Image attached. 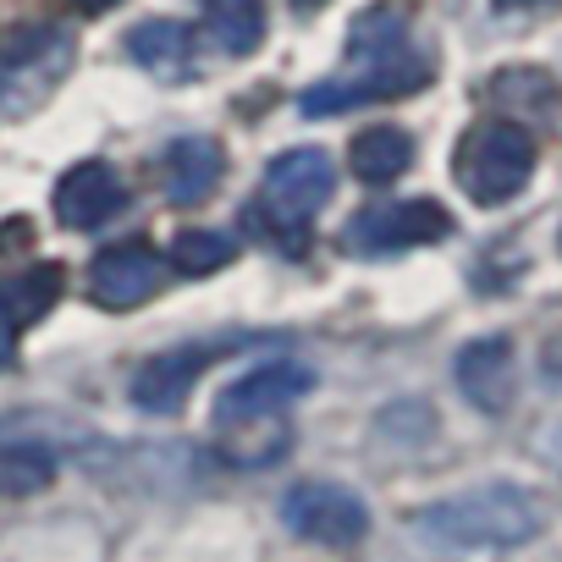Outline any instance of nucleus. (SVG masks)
I'll return each mask as SVG.
<instances>
[{
  "label": "nucleus",
  "mask_w": 562,
  "mask_h": 562,
  "mask_svg": "<svg viewBox=\"0 0 562 562\" xmlns=\"http://www.w3.org/2000/svg\"><path fill=\"white\" fill-rule=\"evenodd\" d=\"M221 177H226V149L215 138L188 133V138H171L160 155V193L171 204H204L221 188Z\"/></svg>",
  "instance_id": "12"
},
{
  "label": "nucleus",
  "mask_w": 562,
  "mask_h": 562,
  "mask_svg": "<svg viewBox=\"0 0 562 562\" xmlns=\"http://www.w3.org/2000/svg\"><path fill=\"white\" fill-rule=\"evenodd\" d=\"M122 204H127V188L105 160H83L56 182V221L72 226V232L105 226L111 215H122Z\"/></svg>",
  "instance_id": "11"
},
{
  "label": "nucleus",
  "mask_w": 562,
  "mask_h": 562,
  "mask_svg": "<svg viewBox=\"0 0 562 562\" xmlns=\"http://www.w3.org/2000/svg\"><path fill=\"white\" fill-rule=\"evenodd\" d=\"M18 331H23V315H18L12 293L0 288V370H7V364H12V353H18Z\"/></svg>",
  "instance_id": "20"
},
{
  "label": "nucleus",
  "mask_w": 562,
  "mask_h": 562,
  "mask_svg": "<svg viewBox=\"0 0 562 562\" xmlns=\"http://www.w3.org/2000/svg\"><path fill=\"white\" fill-rule=\"evenodd\" d=\"M78 61V45L67 29L56 23H34V29H18L7 45H0V116L18 122V116H34L72 72Z\"/></svg>",
  "instance_id": "4"
},
{
  "label": "nucleus",
  "mask_w": 562,
  "mask_h": 562,
  "mask_svg": "<svg viewBox=\"0 0 562 562\" xmlns=\"http://www.w3.org/2000/svg\"><path fill=\"white\" fill-rule=\"evenodd\" d=\"M281 518L293 535L315 540V546H359L370 535V507L331 480H304L281 496Z\"/></svg>",
  "instance_id": "6"
},
{
  "label": "nucleus",
  "mask_w": 562,
  "mask_h": 562,
  "mask_svg": "<svg viewBox=\"0 0 562 562\" xmlns=\"http://www.w3.org/2000/svg\"><path fill=\"white\" fill-rule=\"evenodd\" d=\"M127 56L155 78H182L188 61H193V29L171 23V18H149L127 34Z\"/></svg>",
  "instance_id": "14"
},
{
  "label": "nucleus",
  "mask_w": 562,
  "mask_h": 562,
  "mask_svg": "<svg viewBox=\"0 0 562 562\" xmlns=\"http://www.w3.org/2000/svg\"><path fill=\"white\" fill-rule=\"evenodd\" d=\"M408 166H414V138H408L403 127H364V133L348 144V171H353L364 188L397 182Z\"/></svg>",
  "instance_id": "15"
},
{
  "label": "nucleus",
  "mask_w": 562,
  "mask_h": 562,
  "mask_svg": "<svg viewBox=\"0 0 562 562\" xmlns=\"http://www.w3.org/2000/svg\"><path fill=\"white\" fill-rule=\"evenodd\" d=\"M452 232V215L436 199H397V204H375L359 210L342 232V243L353 254H397V248H425L441 243Z\"/></svg>",
  "instance_id": "7"
},
{
  "label": "nucleus",
  "mask_w": 562,
  "mask_h": 562,
  "mask_svg": "<svg viewBox=\"0 0 562 562\" xmlns=\"http://www.w3.org/2000/svg\"><path fill=\"white\" fill-rule=\"evenodd\" d=\"M540 375H546L551 386H562V337L546 342V353H540Z\"/></svg>",
  "instance_id": "21"
},
{
  "label": "nucleus",
  "mask_w": 562,
  "mask_h": 562,
  "mask_svg": "<svg viewBox=\"0 0 562 562\" xmlns=\"http://www.w3.org/2000/svg\"><path fill=\"white\" fill-rule=\"evenodd\" d=\"M353 67L315 83L299 105L304 116H342V111H359L370 100H392V94H414L436 78V56L408 34V23L397 12H370L359 18L353 29V45H348Z\"/></svg>",
  "instance_id": "1"
},
{
  "label": "nucleus",
  "mask_w": 562,
  "mask_h": 562,
  "mask_svg": "<svg viewBox=\"0 0 562 562\" xmlns=\"http://www.w3.org/2000/svg\"><path fill=\"white\" fill-rule=\"evenodd\" d=\"M7 293H12L23 326H29V321H40V315L61 299V270H56V265H34V270H23L18 281H7Z\"/></svg>",
  "instance_id": "19"
},
{
  "label": "nucleus",
  "mask_w": 562,
  "mask_h": 562,
  "mask_svg": "<svg viewBox=\"0 0 562 562\" xmlns=\"http://www.w3.org/2000/svg\"><path fill=\"white\" fill-rule=\"evenodd\" d=\"M83 12H111V7H122V0H78Z\"/></svg>",
  "instance_id": "22"
},
{
  "label": "nucleus",
  "mask_w": 562,
  "mask_h": 562,
  "mask_svg": "<svg viewBox=\"0 0 562 562\" xmlns=\"http://www.w3.org/2000/svg\"><path fill=\"white\" fill-rule=\"evenodd\" d=\"M419 535L436 540V546H458V551H513V546H529L540 535V502L507 480H491V485H474V491H458L447 502H430L414 513Z\"/></svg>",
  "instance_id": "2"
},
{
  "label": "nucleus",
  "mask_w": 562,
  "mask_h": 562,
  "mask_svg": "<svg viewBox=\"0 0 562 562\" xmlns=\"http://www.w3.org/2000/svg\"><path fill=\"white\" fill-rule=\"evenodd\" d=\"M226 348L221 342H199V348H171L160 359H149L138 375H133V403L144 414H177L188 403V392L199 386V375L221 359Z\"/></svg>",
  "instance_id": "10"
},
{
  "label": "nucleus",
  "mask_w": 562,
  "mask_h": 562,
  "mask_svg": "<svg viewBox=\"0 0 562 562\" xmlns=\"http://www.w3.org/2000/svg\"><path fill=\"white\" fill-rule=\"evenodd\" d=\"M166 288V254H155L149 243L127 237V243H111L89 259V299L100 310H138L149 304L155 293Z\"/></svg>",
  "instance_id": "8"
},
{
  "label": "nucleus",
  "mask_w": 562,
  "mask_h": 562,
  "mask_svg": "<svg viewBox=\"0 0 562 562\" xmlns=\"http://www.w3.org/2000/svg\"><path fill=\"white\" fill-rule=\"evenodd\" d=\"M56 480V452L40 441L0 447V496H34Z\"/></svg>",
  "instance_id": "16"
},
{
  "label": "nucleus",
  "mask_w": 562,
  "mask_h": 562,
  "mask_svg": "<svg viewBox=\"0 0 562 562\" xmlns=\"http://www.w3.org/2000/svg\"><path fill=\"white\" fill-rule=\"evenodd\" d=\"M452 177L474 204H507L535 177V138L524 122H480L452 155Z\"/></svg>",
  "instance_id": "5"
},
{
  "label": "nucleus",
  "mask_w": 562,
  "mask_h": 562,
  "mask_svg": "<svg viewBox=\"0 0 562 562\" xmlns=\"http://www.w3.org/2000/svg\"><path fill=\"white\" fill-rule=\"evenodd\" d=\"M315 386V375L299 364V359H270L248 375H237L221 397H215V425H259V419H276L288 414L304 392Z\"/></svg>",
  "instance_id": "9"
},
{
  "label": "nucleus",
  "mask_w": 562,
  "mask_h": 562,
  "mask_svg": "<svg viewBox=\"0 0 562 562\" xmlns=\"http://www.w3.org/2000/svg\"><path fill=\"white\" fill-rule=\"evenodd\" d=\"M293 7H326V0H293Z\"/></svg>",
  "instance_id": "23"
},
{
  "label": "nucleus",
  "mask_w": 562,
  "mask_h": 562,
  "mask_svg": "<svg viewBox=\"0 0 562 562\" xmlns=\"http://www.w3.org/2000/svg\"><path fill=\"white\" fill-rule=\"evenodd\" d=\"M557 254H562V232H557Z\"/></svg>",
  "instance_id": "24"
},
{
  "label": "nucleus",
  "mask_w": 562,
  "mask_h": 562,
  "mask_svg": "<svg viewBox=\"0 0 562 562\" xmlns=\"http://www.w3.org/2000/svg\"><path fill=\"white\" fill-rule=\"evenodd\" d=\"M458 386L463 397L480 408V414H507L513 403V386H518V364H513V348L507 337H480L458 353Z\"/></svg>",
  "instance_id": "13"
},
{
  "label": "nucleus",
  "mask_w": 562,
  "mask_h": 562,
  "mask_svg": "<svg viewBox=\"0 0 562 562\" xmlns=\"http://www.w3.org/2000/svg\"><path fill=\"white\" fill-rule=\"evenodd\" d=\"M337 193V166L326 149H288L276 155L259 177V193L243 204L248 232H259L276 248H304L310 243V221L331 204Z\"/></svg>",
  "instance_id": "3"
},
{
  "label": "nucleus",
  "mask_w": 562,
  "mask_h": 562,
  "mask_svg": "<svg viewBox=\"0 0 562 562\" xmlns=\"http://www.w3.org/2000/svg\"><path fill=\"white\" fill-rule=\"evenodd\" d=\"M210 34L232 56H248L265 34V7L259 0H210Z\"/></svg>",
  "instance_id": "17"
},
{
  "label": "nucleus",
  "mask_w": 562,
  "mask_h": 562,
  "mask_svg": "<svg viewBox=\"0 0 562 562\" xmlns=\"http://www.w3.org/2000/svg\"><path fill=\"white\" fill-rule=\"evenodd\" d=\"M232 254H237V243H232L226 232H210V226H188V232H177V243H171V265H177L182 276H215V270L232 265Z\"/></svg>",
  "instance_id": "18"
}]
</instances>
